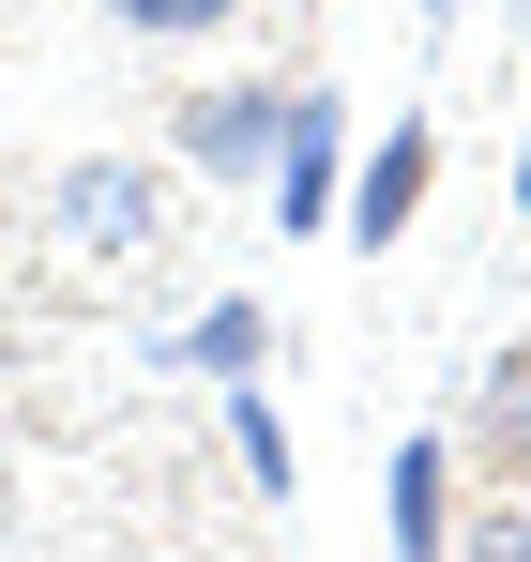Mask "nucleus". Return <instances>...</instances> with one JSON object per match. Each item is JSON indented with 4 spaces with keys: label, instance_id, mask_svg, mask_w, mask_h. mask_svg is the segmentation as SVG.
Instances as JSON below:
<instances>
[{
    "label": "nucleus",
    "instance_id": "nucleus-1",
    "mask_svg": "<svg viewBox=\"0 0 531 562\" xmlns=\"http://www.w3.org/2000/svg\"><path fill=\"white\" fill-rule=\"evenodd\" d=\"M273 213H289V244L350 213V106H335V92H304V106H289V153H273Z\"/></svg>",
    "mask_w": 531,
    "mask_h": 562
},
{
    "label": "nucleus",
    "instance_id": "nucleus-2",
    "mask_svg": "<svg viewBox=\"0 0 531 562\" xmlns=\"http://www.w3.org/2000/svg\"><path fill=\"white\" fill-rule=\"evenodd\" d=\"M289 106H304L289 77H259V92H197V106H182V168H259V183H273Z\"/></svg>",
    "mask_w": 531,
    "mask_h": 562
},
{
    "label": "nucleus",
    "instance_id": "nucleus-3",
    "mask_svg": "<svg viewBox=\"0 0 531 562\" xmlns=\"http://www.w3.org/2000/svg\"><path fill=\"white\" fill-rule=\"evenodd\" d=\"M426 183H441V137H426V122H395V137L350 168V213H335V228H350V244H395V228L426 213Z\"/></svg>",
    "mask_w": 531,
    "mask_h": 562
},
{
    "label": "nucleus",
    "instance_id": "nucleus-4",
    "mask_svg": "<svg viewBox=\"0 0 531 562\" xmlns=\"http://www.w3.org/2000/svg\"><path fill=\"white\" fill-rule=\"evenodd\" d=\"M46 213L77 228L91 259H122V244H152V228H168V183H152V168H77V183L46 198Z\"/></svg>",
    "mask_w": 531,
    "mask_h": 562
},
{
    "label": "nucleus",
    "instance_id": "nucleus-5",
    "mask_svg": "<svg viewBox=\"0 0 531 562\" xmlns=\"http://www.w3.org/2000/svg\"><path fill=\"white\" fill-rule=\"evenodd\" d=\"M380 517H395V562H441V548H455V457H441V441H395Z\"/></svg>",
    "mask_w": 531,
    "mask_h": 562
},
{
    "label": "nucleus",
    "instance_id": "nucleus-6",
    "mask_svg": "<svg viewBox=\"0 0 531 562\" xmlns=\"http://www.w3.org/2000/svg\"><path fill=\"white\" fill-rule=\"evenodd\" d=\"M168 366H197V380H259V366H273V319H259V304H197V319L168 335Z\"/></svg>",
    "mask_w": 531,
    "mask_h": 562
},
{
    "label": "nucleus",
    "instance_id": "nucleus-7",
    "mask_svg": "<svg viewBox=\"0 0 531 562\" xmlns=\"http://www.w3.org/2000/svg\"><path fill=\"white\" fill-rule=\"evenodd\" d=\"M228 441H244V471H259L273 502H289V411H273L259 380H228Z\"/></svg>",
    "mask_w": 531,
    "mask_h": 562
},
{
    "label": "nucleus",
    "instance_id": "nucleus-8",
    "mask_svg": "<svg viewBox=\"0 0 531 562\" xmlns=\"http://www.w3.org/2000/svg\"><path fill=\"white\" fill-rule=\"evenodd\" d=\"M486 457L531 471V350H501V366H486Z\"/></svg>",
    "mask_w": 531,
    "mask_h": 562
},
{
    "label": "nucleus",
    "instance_id": "nucleus-9",
    "mask_svg": "<svg viewBox=\"0 0 531 562\" xmlns=\"http://www.w3.org/2000/svg\"><path fill=\"white\" fill-rule=\"evenodd\" d=\"M106 15H122V31H228L244 0H106Z\"/></svg>",
    "mask_w": 531,
    "mask_h": 562
},
{
    "label": "nucleus",
    "instance_id": "nucleus-10",
    "mask_svg": "<svg viewBox=\"0 0 531 562\" xmlns=\"http://www.w3.org/2000/svg\"><path fill=\"white\" fill-rule=\"evenodd\" d=\"M471 562H531V517H501V532H486V548H471Z\"/></svg>",
    "mask_w": 531,
    "mask_h": 562
},
{
    "label": "nucleus",
    "instance_id": "nucleus-11",
    "mask_svg": "<svg viewBox=\"0 0 531 562\" xmlns=\"http://www.w3.org/2000/svg\"><path fill=\"white\" fill-rule=\"evenodd\" d=\"M517 213H531V153H517Z\"/></svg>",
    "mask_w": 531,
    "mask_h": 562
},
{
    "label": "nucleus",
    "instance_id": "nucleus-12",
    "mask_svg": "<svg viewBox=\"0 0 531 562\" xmlns=\"http://www.w3.org/2000/svg\"><path fill=\"white\" fill-rule=\"evenodd\" d=\"M426 15H441V0H426Z\"/></svg>",
    "mask_w": 531,
    "mask_h": 562
}]
</instances>
